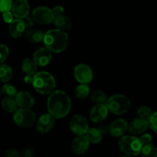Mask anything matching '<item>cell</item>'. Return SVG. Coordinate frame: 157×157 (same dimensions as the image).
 <instances>
[{"label": "cell", "instance_id": "cell-27", "mask_svg": "<svg viewBox=\"0 0 157 157\" xmlns=\"http://www.w3.org/2000/svg\"><path fill=\"white\" fill-rule=\"evenodd\" d=\"M141 153L144 156L147 157H156L157 156V148L154 145L151 144L143 145Z\"/></svg>", "mask_w": 157, "mask_h": 157}, {"label": "cell", "instance_id": "cell-13", "mask_svg": "<svg viewBox=\"0 0 157 157\" xmlns=\"http://www.w3.org/2000/svg\"><path fill=\"white\" fill-rule=\"evenodd\" d=\"M90 146V142L84 135L78 136L71 142V150L75 154H84L87 151Z\"/></svg>", "mask_w": 157, "mask_h": 157}, {"label": "cell", "instance_id": "cell-4", "mask_svg": "<svg viewBox=\"0 0 157 157\" xmlns=\"http://www.w3.org/2000/svg\"><path fill=\"white\" fill-rule=\"evenodd\" d=\"M119 147L121 151L127 156H137L141 153L143 144L139 138L134 136H124L120 139Z\"/></svg>", "mask_w": 157, "mask_h": 157}, {"label": "cell", "instance_id": "cell-10", "mask_svg": "<svg viewBox=\"0 0 157 157\" xmlns=\"http://www.w3.org/2000/svg\"><path fill=\"white\" fill-rule=\"evenodd\" d=\"M109 109L106 104H96L90 111V119L94 123H101L107 118Z\"/></svg>", "mask_w": 157, "mask_h": 157}, {"label": "cell", "instance_id": "cell-30", "mask_svg": "<svg viewBox=\"0 0 157 157\" xmlns=\"http://www.w3.org/2000/svg\"><path fill=\"white\" fill-rule=\"evenodd\" d=\"M12 6L13 3L12 0H0V10L2 12L12 10Z\"/></svg>", "mask_w": 157, "mask_h": 157}, {"label": "cell", "instance_id": "cell-5", "mask_svg": "<svg viewBox=\"0 0 157 157\" xmlns=\"http://www.w3.org/2000/svg\"><path fill=\"white\" fill-rule=\"evenodd\" d=\"M107 106L109 111L116 115H121L127 112L130 107V101L127 97L123 94H115L108 98Z\"/></svg>", "mask_w": 157, "mask_h": 157}, {"label": "cell", "instance_id": "cell-14", "mask_svg": "<svg viewBox=\"0 0 157 157\" xmlns=\"http://www.w3.org/2000/svg\"><path fill=\"white\" fill-rule=\"evenodd\" d=\"M149 127H150L149 121L140 117L133 120L128 124V130L133 135L141 134L147 131Z\"/></svg>", "mask_w": 157, "mask_h": 157}, {"label": "cell", "instance_id": "cell-22", "mask_svg": "<svg viewBox=\"0 0 157 157\" xmlns=\"http://www.w3.org/2000/svg\"><path fill=\"white\" fill-rule=\"evenodd\" d=\"M37 65L34 60L25 58L21 63V71L24 74L29 75H35L37 71Z\"/></svg>", "mask_w": 157, "mask_h": 157}, {"label": "cell", "instance_id": "cell-6", "mask_svg": "<svg viewBox=\"0 0 157 157\" xmlns=\"http://www.w3.org/2000/svg\"><path fill=\"white\" fill-rule=\"evenodd\" d=\"M13 120L18 127L29 128L36 121V114L30 108H20L14 113Z\"/></svg>", "mask_w": 157, "mask_h": 157}, {"label": "cell", "instance_id": "cell-12", "mask_svg": "<svg viewBox=\"0 0 157 157\" xmlns=\"http://www.w3.org/2000/svg\"><path fill=\"white\" fill-rule=\"evenodd\" d=\"M52 58V52L47 48H41L35 51L33 60L40 67H44L51 62Z\"/></svg>", "mask_w": 157, "mask_h": 157}, {"label": "cell", "instance_id": "cell-19", "mask_svg": "<svg viewBox=\"0 0 157 157\" xmlns=\"http://www.w3.org/2000/svg\"><path fill=\"white\" fill-rule=\"evenodd\" d=\"M84 136H86V138L88 140L90 143L98 144L102 140V138L104 136V134L102 130H101L100 127H98L97 128H94V127L89 128L87 130V132L84 133Z\"/></svg>", "mask_w": 157, "mask_h": 157}, {"label": "cell", "instance_id": "cell-32", "mask_svg": "<svg viewBox=\"0 0 157 157\" xmlns=\"http://www.w3.org/2000/svg\"><path fill=\"white\" fill-rule=\"evenodd\" d=\"M149 123H150V128L157 134V111L153 113V116L150 118Z\"/></svg>", "mask_w": 157, "mask_h": 157}, {"label": "cell", "instance_id": "cell-26", "mask_svg": "<svg viewBox=\"0 0 157 157\" xmlns=\"http://www.w3.org/2000/svg\"><path fill=\"white\" fill-rule=\"evenodd\" d=\"M90 98L95 104H107L108 100L106 94L101 90H95L93 91Z\"/></svg>", "mask_w": 157, "mask_h": 157}, {"label": "cell", "instance_id": "cell-38", "mask_svg": "<svg viewBox=\"0 0 157 157\" xmlns=\"http://www.w3.org/2000/svg\"><path fill=\"white\" fill-rule=\"evenodd\" d=\"M52 11H53L54 15H55V16H58V15H63V13H64V8L61 6H55Z\"/></svg>", "mask_w": 157, "mask_h": 157}, {"label": "cell", "instance_id": "cell-11", "mask_svg": "<svg viewBox=\"0 0 157 157\" xmlns=\"http://www.w3.org/2000/svg\"><path fill=\"white\" fill-rule=\"evenodd\" d=\"M55 118L49 113L41 115L37 121V130L41 133H48L55 125Z\"/></svg>", "mask_w": 157, "mask_h": 157}, {"label": "cell", "instance_id": "cell-29", "mask_svg": "<svg viewBox=\"0 0 157 157\" xmlns=\"http://www.w3.org/2000/svg\"><path fill=\"white\" fill-rule=\"evenodd\" d=\"M2 93L6 97L9 98H15L17 94V90L13 85L9 84H5L2 87Z\"/></svg>", "mask_w": 157, "mask_h": 157}, {"label": "cell", "instance_id": "cell-35", "mask_svg": "<svg viewBox=\"0 0 157 157\" xmlns=\"http://www.w3.org/2000/svg\"><path fill=\"white\" fill-rule=\"evenodd\" d=\"M2 16H3V19L4 21H6V23H9L10 24L12 21H13V13L11 12L10 11H8V12H2Z\"/></svg>", "mask_w": 157, "mask_h": 157}, {"label": "cell", "instance_id": "cell-3", "mask_svg": "<svg viewBox=\"0 0 157 157\" xmlns=\"http://www.w3.org/2000/svg\"><path fill=\"white\" fill-rule=\"evenodd\" d=\"M33 87L41 94H50L56 87L55 78L47 71H40L34 75Z\"/></svg>", "mask_w": 157, "mask_h": 157}, {"label": "cell", "instance_id": "cell-16", "mask_svg": "<svg viewBox=\"0 0 157 157\" xmlns=\"http://www.w3.org/2000/svg\"><path fill=\"white\" fill-rule=\"evenodd\" d=\"M12 10L14 16L17 18H24L29 15L30 6L27 0H15Z\"/></svg>", "mask_w": 157, "mask_h": 157}, {"label": "cell", "instance_id": "cell-23", "mask_svg": "<svg viewBox=\"0 0 157 157\" xmlns=\"http://www.w3.org/2000/svg\"><path fill=\"white\" fill-rule=\"evenodd\" d=\"M18 107V104L14 98L6 97L2 101V107L5 111L8 112V113H15L18 110L17 109Z\"/></svg>", "mask_w": 157, "mask_h": 157}, {"label": "cell", "instance_id": "cell-39", "mask_svg": "<svg viewBox=\"0 0 157 157\" xmlns=\"http://www.w3.org/2000/svg\"><path fill=\"white\" fill-rule=\"evenodd\" d=\"M34 81V76L33 75H26V76L24 78V81L25 83L28 84H32Z\"/></svg>", "mask_w": 157, "mask_h": 157}, {"label": "cell", "instance_id": "cell-1", "mask_svg": "<svg viewBox=\"0 0 157 157\" xmlns=\"http://www.w3.org/2000/svg\"><path fill=\"white\" fill-rule=\"evenodd\" d=\"M48 111L55 119H61L67 116L71 110V99L63 90H55L48 98Z\"/></svg>", "mask_w": 157, "mask_h": 157}, {"label": "cell", "instance_id": "cell-17", "mask_svg": "<svg viewBox=\"0 0 157 157\" xmlns=\"http://www.w3.org/2000/svg\"><path fill=\"white\" fill-rule=\"evenodd\" d=\"M15 101L20 108H31L35 104V99L27 91H19L15 97Z\"/></svg>", "mask_w": 157, "mask_h": 157}, {"label": "cell", "instance_id": "cell-8", "mask_svg": "<svg viewBox=\"0 0 157 157\" xmlns=\"http://www.w3.org/2000/svg\"><path fill=\"white\" fill-rule=\"evenodd\" d=\"M75 78L80 84H89L93 80V71L85 64H79L74 69Z\"/></svg>", "mask_w": 157, "mask_h": 157}, {"label": "cell", "instance_id": "cell-33", "mask_svg": "<svg viewBox=\"0 0 157 157\" xmlns=\"http://www.w3.org/2000/svg\"><path fill=\"white\" fill-rule=\"evenodd\" d=\"M35 155V151L33 148L25 147L21 151V156L23 157H32Z\"/></svg>", "mask_w": 157, "mask_h": 157}, {"label": "cell", "instance_id": "cell-2", "mask_svg": "<svg viewBox=\"0 0 157 157\" xmlns=\"http://www.w3.org/2000/svg\"><path fill=\"white\" fill-rule=\"evenodd\" d=\"M68 35L61 29H52L44 34V44L47 48L54 53L64 52L68 45Z\"/></svg>", "mask_w": 157, "mask_h": 157}, {"label": "cell", "instance_id": "cell-24", "mask_svg": "<svg viewBox=\"0 0 157 157\" xmlns=\"http://www.w3.org/2000/svg\"><path fill=\"white\" fill-rule=\"evenodd\" d=\"M12 68L6 64H2L0 67V80L2 83H8L12 78Z\"/></svg>", "mask_w": 157, "mask_h": 157}, {"label": "cell", "instance_id": "cell-18", "mask_svg": "<svg viewBox=\"0 0 157 157\" xmlns=\"http://www.w3.org/2000/svg\"><path fill=\"white\" fill-rule=\"evenodd\" d=\"M26 29L25 24L21 18H16L9 24V32L12 38H20L24 34Z\"/></svg>", "mask_w": 157, "mask_h": 157}, {"label": "cell", "instance_id": "cell-25", "mask_svg": "<svg viewBox=\"0 0 157 157\" xmlns=\"http://www.w3.org/2000/svg\"><path fill=\"white\" fill-rule=\"evenodd\" d=\"M75 97L78 99L84 100L90 94V87L87 84H81L76 87L75 91Z\"/></svg>", "mask_w": 157, "mask_h": 157}, {"label": "cell", "instance_id": "cell-36", "mask_svg": "<svg viewBox=\"0 0 157 157\" xmlns=\"http://www.w3.org/2000/svg\"><path fill=\"white\" fill-rule=\"evenodd\" d=\"M141 143H142L143 145H146V144H150L152 141V136L149 133H144V134L141 136V137L140 138Z\"/></svg>", "mask_w": 157, "mask_h": 157}, {"label": "cell", "instance_id": "cell-9", "mask_svg": "<svg viewBox=\"0 0 157 157\" xmlns=\"http://www.w3.org/2000/svg\"><path fill=\"white\" fill-rule=\"evenodd\" d=\"M70 128L72 133H75V135L78 136L84 135V133L89 129L87 119L81 114L75 115L71 119Z\"/></svg>", "mask_w": 157, "mask_h": 157}, {"label": "cell", "instance_id": "cell-21", "mask_svg": "<svg viewBox=\"0 0 157 157\" xmlns=\"http://www.w3.org/2000/svg\"><path fill=\"white\" fill-rule=\"evenodd\" d=\"M54 24L57 29L63 31L68 30L72 26V23L70 18L64 15L55 16V19H54Z\"/></svg>", "mask_w": 157, "mask_h": 157}, {"label": "cell", "instance_id": "cell-31", "mask_svg": "<svg viewBox=\"0 0 157 157\" xmlns=\"http://www.w3.org/2000/svg\"><path fill=\"white\" fill-rule=\"evenodd\" d=\"M9 56V49L5 44H1L0 46V61L3 63L7 60Z\"/></svg>", "mask_w": 157, "mask_h": 157}, {"label": "cell", "instance_id": "cell-37", "mask_svg": "<svg viewBox=\"0 0 157 157\" xmlns=\"http://www.w3.org/2000/svg\"><path fill=\"white\" fill-rule=\"evenodd\" d=\"M21 19H23V21H24L25 24V26L27 29H31V28L33 27L34 25V22H35V19L33 18V17L32 18H31L30 16H26L24 18H21Z\"/></svg>", "mask_w": 157, "mask_h": 157}, {"label": "cell", "instance_id": "cell-28", "mask_svg": "<svg viewBox=\"0 0 157 157\" xmlns=\"http://www.w3.org/2000/svg\"><path fill=\"white\" fill-rule=\"evenodd\" d=\"M137 114L139 116V117L150 121V118L153 116V113L150 107H147V106H141V107H140L138 108Z\"/></svg>", "mask_w": 157, "mask_h": 157}, {"label": "cell", "instance_id": "cell-15", "mask_svg": "<svg viewBox=\"0 0 157 157\" xmlns=\"http://www.w3.org/2000/svg\"><path fill=\"white\" fill-rule=\"evenodd\" d=\"M128 130V124L124 119H117L110 124L109 133L114 137L122 136Z\"/></svg>", "mask_w": 157, "mask_h": 157}, {"label": "cell", "instance_id": "cell-34", "mask_svg": "<svg viewBox=\"0 0 157 157\" xmlns=\"http://www.w3.org/2000/svg\"><path fill=\"white\" fill-rule=\"evenodd\" d=\"M21 156V153L15 149H9L7 150L4 153L5 157H19Z\"/></svg>", "mask_w": 157, "mask_h": 157}, {"label": "cell", "instance_id": "cell-7", "mask_svg": "<svg viewBox=\"0 0 157 157\" xmlns=\"http://www.w3.org/2000/svg\"><path fill=\"white\" fill-rule=\"evenodd\" d=\"M32 17L36 22L41 25H48L54 21L55 15L52 9L45 6L35 8L32 12Z\"/></svg>", "mask_w": 157, "mask_h": 157}, {"label": "cell", "instance_id": "cell-20", "mask_svg": "<svg viewBox=\"0 0 157 157\" xmlns=\"http://www.w3.org/2000/svg\"><path fill=\"white\" fill-rule=\"evenodd\" d=\"M44 34L38 29H29L25 34V37L29 42L37 44L44 40Z\"/></svg>", "mask_w": 157, "mask_h": 157}]
</instances>
